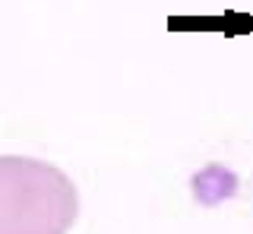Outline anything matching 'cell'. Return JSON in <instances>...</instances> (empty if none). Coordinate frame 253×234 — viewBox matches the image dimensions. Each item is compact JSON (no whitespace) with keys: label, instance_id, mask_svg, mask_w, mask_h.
<instances>
[{"label":"cell","instance_id":"cell-1","mask_svg":"<svg viewBox=\"0 0 253 234\" xmlns=\"http://www.w3.org/2000/svg\"><path fill=\"white\" fill-rule=\"evenodd\" d=\"M76 215L67 174L35 158H0V234H67Z\"/></svg>","mask_w":253,"mask_h":234}]
</instances>
